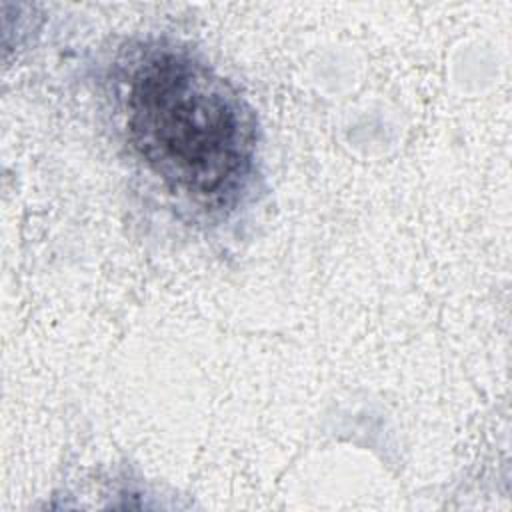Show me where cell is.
Instances as JSON below:
<instances>
[{
    "instance_id": "obj_1",
    "label": "cell",
    "mask_w": 512,
    "mask_h": 512,
    "mask_svg": "<svg viewBox=\"0 0 512 512\" xmlns=\"http://www.w3.org/2000/svg\"><path fill=\"white\" fill-rule=\"evenodd\" d=\"M126 128L136 154L176 192L220 202L248 174L254 124L234 88L174 48H152L130 70Z\"/></svg>"
}]
</instances>
